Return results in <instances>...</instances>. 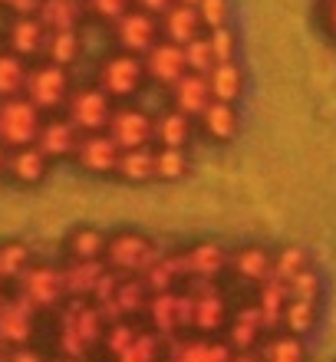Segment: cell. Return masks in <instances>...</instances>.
<instances>
[{
    "instance_id": "35",
    "label": "cell",
    "mask_w": 336,
    "mask_h": 362,
    "mask_svg": "<svg viewBox=\"0 0 336 362\" xmlns=\"http://www.w3.org/2000/svg\"><path fill=\"white\" fill-rule=\"evenodd\" d=\"M83 53V37L79 30H53L47 33V47H43V59L53 63V66L69 69Z\"/></svg>"
},
{
    "instance_id": "47",
    "label": "cell",
    "mask_w": 336,
    "mask_h": 362,
    "mask_svg": "<svg viewBox=\"0 0 336 362\" xmlns=\"http://www.w3.org/2000/svg\"><path fill=\"white\" fill-rule=\"evenodd\" d=\"M83 4H86V10L93 17L106 20V23H115L125 10H132V0H83Z\"/></svg>"
},
{
    "instance_id": "36",
    "label": "cell",
    "mask_w": 336,
    "mask_h": 362,
    "mask_svg": "<svg viewBox=\"0 0 336 362\" xmlns=\"http://www.w3.org/2000/svg\"><path fill=\"white\" fill-rule=\"evenodd\" d=\"M320 323V300H287V310H284V323L280 329L290 336H300L307 339Z\"/></svg>"
},
{
    "instance_id": "54",
    "label": "cell",
    "mask_w": 336,
    "mask_h": 362,
    "mask_svg": "<svg viewBox=\"0 0 336 362\" xmlns=\"http://www.w3.org/2000/svg\"><path fill=\"white\" fill-rule=\"evenodd\" d=\"M50 362H83V359H73V356H59V353H53V356H50Z\"/></svg>"
},
{
    "instance_id": "30",
    "label": "cell",
    "mask_w": 336,
    "mask_h": 362,
    "mask_svg": "<svg viewBox=\"0 0 336 362\" xmlns=\"http://www.w3.org/2000/svg\"><path fill=\"white\" fill-rule=\"evenodd\" d=\"M63 284H66V296L69 300H93L99 280L106 274V260H93V264H73V260H63Z\"/></svg>"
},
{
    "instance_id": "33",
    "label": "cell",
    "mask_w": 336,
    "mask_h": 362,
    "mask_svg": "<svg viewBox=\"0 0 336 362\" xmlns=\"http://www.w3.org/2000/svg\"><path fill=\"white\" fill-rule=\"evenodd\" d=\"M257 356H260V362H307L310 353H307V339L280 329V333L264 336Z\"/></svg>"
},
{
    "instance_id": "17",
    "label": "cell",
    "mask_w": 336,
    "mask_h": 362,
    "mask_svg": "<svg viewBox=\"0 0 336 362\" xmlns=\"http://www.w3.org/2000/svg\"><path fill=\"white\" fill-rule=\"evenodd\" d=\"M182 254H185V267H188V280H221V276H228L231 250L224 244H218V240L188 244V247H182Z\"/></svg>"
},
{
    "instance_id": "34",
    "label": "cell",
    "mask_w": 336,
    "mask_h": 362,
    "mask_svg": "<svg viewBox=\"0 0 336 362\" xmlns=\"http://www.w3.org/2000/svg\"><path fill=\"white\" fill-rule=\"evenodd\" d=\"M83 13H86L83 0H43L37 17L47 27V33H53V30H76Z\"/></svg>"
},
{
    "instance_id": "23",
    "label": "cell",
    "mask_w": 336,
    "mask_h": 362,
    "mask_svg": "<svg viewBox=\"0 0 336 362\" xmlns=\"http://www.w3.org/2000/svg\"><path fill=\"white\" fill-rule=\"evenodd\" d=\"M106 244H109V234L103 228L79 224V228H69V234L63 238V257L73 260V264L106 260Z\"/></svg>"
},
{
    "instance_id": "3",
    "label": "cell",
    "mask_w": 336,
    "mask_h": 362,
    "mask_svg": "<svg viewBox=\"0 0 336 362\" xmlns=\"http://www.w3.org/2000/svg\"><path fill=\"white\" fill-rule=\"evenodd\" d=\"M145 83H149V76H145L142 57H132V53L115 49V53H109V57L99 59L96 86L103 89V93H106L115 105H119V103H132L135 95L142 93Z\"/></svg>"
},
{
    "instance_id": "11",
    "label": "cell",
    "mask_w": 336,
    "mask_h": 362,
    "mask_svg": "<svg viewBox=\"0 0 336 362\" xmlns=\"http://www.w3.org/2000/svg\"><path fill=\"white\" fill-rule=\"evenodd\" d=\"M106 135L122 152L155 145V115L145 112L142 105H135V103H119L106 125Z\"/></svg>"
},
{
    "instance_id": "37",
    "label": "cell",
    "mask_w": 336,
    "mask_h": 362,
    "mask_svg": "<svg viewBox=\"0 0 336 362\" xmlns=\"http://www.w3.org/2000/svg\"><path fill=\"white\" fill-rule=\"evenodd\" d=\"M33 247L23 240H0V280L13 286L23 276V270L33 264Z\"/></svg>"
},
{
    "instance_id": "24",
    "label": "cell",
    "mask_w": 336,
    "mask_h": 362,
    "mask_svg": "<svg viewBox=\"0 0 336 362\" xmlns=\"http://www.w3.org/2000/svg\"><path fill=\"white\" fill-rule=\"evenodd\" d=\"M43 47H47V27L40 23V17H13L7 27V47L13 57L20 59H37L43 57Z\"/></svg>"
},
{
    "instance_id": "51",
    "label": "cell",
    "mask_w": 336,
    "mask_h": 362,
    "mask_svg": "<svg viewBox=\"0 0 336 362\" xmlns=\"http://www.w3.org/2000/svg\"><path fill=\"white\" fill-rule=\"evenodd\" d=\"M320 17H323V27L330 30V37H336V0H323L320 4Z\"/></svg>"
},
{
    "instance_id": "41",
    "label": "cell",
    "mask_w": 336,
    "mask_h": 362,
    "mask_svg": "<svg viewBox=\"0 0 336 362\" xmlns=\"http://www.w3.org/2000/svg\"><path fill=\"white\" fill-rule=\"evenodd\" d=\"M307 267H313V264H310V254H307V250L297 247V244H287V247L274 250V267H270V276L287 284V280H294L300 270H307Z\"/></svg>"
},
{
    "instance_id": "44",
    "label": "cell",
    "mask_w": 336,
    "mask_h": 362,
    "mask_svg": "<svg viewBox=\"0 0 336 362\" xmlns=\"http://www.w3.org/2000/svg\"><path fill=\"white\" fill-rule=\"evenodd\" d=\"M287 293L290 300H320L323 296V276L317 267L300 270L294 280H287Z\"/></svg>"
},
{
    "instance_id": "40",
    "label": "cell",
    "mask_w": 336,
    "mask_h": 362,
    "mask_svg": "<svg viewBox=\"0 0 336 362\" xmlns=\"http://www.w3.org/2000/svg\"><path fill=\"white\" fill-rule=\"evenodd\" d=\"M192 172L188 148H158L155 145V181H182Z\"/></svg>"
},
{
    "instance_id": "27",
    "label": "cell",
    "mask_w": 336,
    "mask_h": 362,
    "mask_svg": "<svg viewBox=\"0 0 336 362\" xmlns=\"http://www.w3.org/2000/svg\"><path fill=\"white\" fill-rule=\"evenodd\" d=\"M254 306L260 310V320H264V329H267V336L270 333H280V323H284V310H287V300H290V293H287V284L284 280H264V284L254 290Z\"/></svg>"
},
{
    "instance_id": "5",
    "label": "cell",
    "mask_w": 336,
    "mask_h": 362,
    "mask_svg": "<svg viewBox=\"0 0 336 362\" xmlns=\"http://www.w3.org/2000/svg\"><path fill=\"white\" fill-rule=\"evenodd\" d=\"M162 250L165 247H158L142 230H112L106 244V267L122 276H142Z\"/></svg>"
},
{
    "instance_id": "15",
    "label": "cell",
    "mask_w": 336,
    "mask_h": 362,
    "mask_svg": "<svg viewBox=\"0 0 336 362\" xmlns=\"http://www.w3.org/2000/svg\"><path fill=\"white\" fill-rule=\"evenodd\" d=\"M234 353L221 336H198L185 333L168 339L165 346V362H231Z\"/></svg>"
},
{
    "instance_id": "12",
    "label": "cell",
    "mask_w": 336,
    "mask_h": 362,
    "mask_svg": "<svg viewBox=\"0 0 336 362\" xmlns=\"http://www.w3.org/2000/svg\"><path fill=\"white\" fill-rule=\"evenodd\" d=\"M112 33H115L119 49H122V53H132V57H145V53L162 40L158 17H152V13H145V10H139V7L125 10L122 17L112 23Z\"/></svg>"
},
{
    "instance_id": "4",
    "label": "cell",
    "mask_w": 336,
    "mask_h": 362,
    "mask_svg": "<svg viewBox=\"0 0 336 362\" xmlns=\"http://www.w3.org/2000/svg\"><path fill=\"white\" fill-rule=\"evenodd\" d=\"M10 290L23 296L30 306H37L43 316H53L69 300L66 284H63V267L59 264H43V260H33Z\"/></svg>"
},
{
    "instance_id": "42",
    "label": "cell",
    "mask_w": 336,
    "mask_h": 362,
    "mask_svg": "<svg viewBox=\"0 0 336 362\" xmlns=\"http://www.w3.org/2000/svg\"><path fill=\"white\" fill-rule=\"evenodd\" d=\"M139 333H142V323H139V320H112V323H106L103 353H106L109 359H115L122 349H129V346H132V339Z\"/></svg>"
},
{
    "instance_id": "26",
    "label": "cell",
    "mask_w": 336,
    "mask_h": 362,
    "mask_svg": "<svg viewBox=\"0 0 336 362\" xmlns=\"http://www.w3.org/2000/svg\"><path fill=\"white\" fill-rule=\"evenodd\" d=\"M168 99H172V109H178L188 119H198L204 112V105L212 103V89H208V79L198 76V73H185L172 89H168Z\"/></svg>"
},
{
    "instance_id": "31",
    "label": "cell",
    "mask_w": 336,
    "mask_h": 362,
    "mask_svg": "<svg viewBox=\"0 0 336 362\" xmlns=\"http://www.w3.org/2000/svg\"><path fill=\"white\" fill-rule=\"evenodd\" d=\"M204 79H208L212 99H218V103L238 105V99L244 95V69H241L238 59H228V63H214L212 73H208Z\"/></svg>"
},
{
    "instance_id": "50",
    "label": "cell",
    "mask_w": 336,
    "mask_h": 362,
    "mask_svg": "<svg viewBox=\"0 0 336 362\" xmlns=\"http://www.w3.org/2000/svg\"><path fill=\"white\" fill-rule=\"evenodd\" d=\"M7 7L13 10V17H37L43 0H7Z\"/></svg>"
},
{
    "instance_id": "55",
    "label": "cell",
    "mask_w": 336,
    "mask_h": 362,
    "mask_svg": "<svg viewBox=\"0 0 336 362\" xmlns=\"http://www.w3.org/2000/svg\"><path fill=\"white\" fill-rule=\"evenodd\" d=\"M7 359H10V346L0 343V362H7Z\"/></svg>"
},
{
    "instance_id": "22",
    "label": "cell",
    "mask_w": 336,
    "mask_h": 362,
    "mask_svg": "<svg viewBox=\"0 0 336 362\" xmlns=\"http://www.w3.org/2000/svg\"><path fill=\"white\" fill-rule=\"evenodd\" d=\"M50 168H53V162L40 152L37 145H23V148H13V152H10L7 181H13L20 188H37V185L47 181Z\"/></svg>"
},
{
    "instance_id": "38",
    "label": "cell",
    "mask_w": 336,
    "mask_h": 362,
    "mask_svg": "<svg viewBox=\"0 0 336 362\" xmlns=\"http://www.w3.org/2000/svg\"><path fill=\"white\" fill-rule=\"evenodd\" d=\"M165 346H168V339H162L149 326H142V333L132 339V346L122 349L112 362H165Z\"/></svg>"
},
{
    "instance_id": "14",
    "label": "cell",
    "mask_w": 336,
    "mask_h": 362,
    "mask_svg": "<svg viewBox=\"0 0 336 362\" xmlns=\"http://www.w3.org/2000/svg\"><path fill=\"white\" fill-rule=\"evenodd\" d=\"M264 320H260V310L254 306V300L248 303H238L234 313H231L228 326H224L221 339L231 346V353H257L260 343H264Z\"/></svg>"
},
{
    "instance_id": "56",
    "label": "cell",
    "mask_w": 336,
    "mask_h": 362,
    "mask_svg": "<svg viewBox=\"0 0 336 362\" xmlns=\"http://www.w3.org/2000/svg\"><path fill=\"white\" fill-rule=\"evenodd\" d=\"M7 290H10V286L4 284V280H0V300H4V296H7Z\"/></svg>"
},
{
    "instance_id": "28",
    "label": "cell",
    "mask_w": 336,
    "mask_h": 362,
    "mask_svg": "<svg viewBox=\"0 0 336 362\" xmlns=\"http://www.w3.org/2000/svg\"><path fill=\"white\" fill-rule=\"evenodd\" d=\"M195 132H198L195 119L182 115L178 109H172V105H168L165 112L155 115V145H158V148H188Z\"/></svg>"
},
{
    "instance_id": "6",
    "label": "cell",
    "mask_w": 336,
    "mask_h": 362,
    "mask_svg": "<svg viewBox=\"0 0 336 362\" xmlns=\"http://www.w3.org/2000/svg\"><path fill=\"white\" fill-rule=\"evenodd\" d=\"M69 93H73V79H69V69L53 66V63H33L27 73V83H23V95L37 105L43 115H59L63 105H66Z\"/></svg>"
},
{
    "instance_id": "9",
    "label": "cell",
    "mask_w": 336,
    "mask_h": 362,
    "mask_svg": "<svg viewBox=\"0 0 336 362\" xmlns=\"http://www.w3.org/2000/svg\"><path fill=\"white\" fill-rule=\"evenodd\" d=\"M43 119H47V115L40 112L27 95L0 99V145H4L7 152L23 148V145H37Z\"/></svg>"
},
{
    "instance_id": "32",
    "label": "cell",
    "mask_w": 336,
    "mask_h": 362,
    "mask_svg": "<svg viewBox=\"0 0 336 362\" xmlns=\"http://www.w3.org/2000/svg\"><path fill=\"white\" fill-rule=\"evenodd\" d=\"M115 178L125 181V185H152L155 181V145L129 148V152L119 155Z\"/></svg>"
},
{
    "instance_id": "7",
    "label": "cell",
    "mask_w": 336,
    "mask_h": 362,
    "mask_svg": "<svg viewBox=\"0 0 336 362\" xmlns=\"http://www.w3.org/2000/svg\"><path fill=\"white\" fill-rule=\"evenodd\" d=\"M145 326L158 333L162 339L192 333V293L188 290H168V293H152L145 306Z\"/></svg>"
},
{
    "instance_id": "52",
    "label": "cell",
    "mask_w": 336,
    "mask_h": 362,
    "mask_svg": "<svg viewBox=\"0 0 336 362\" xmlns=\"http://www.w3.org/2000/svg\"><path fill=\"white\" fill-rule=\"evenodd\" d=\"M7 162H10V152L0 145V181H7Z\"/></svg>"
},
{
    "instance_id": "45",
    "label": "cell",
    "mask_w": 336,
    "mask_h": 362,
    "mask_svg": "<svg viewBox=\"0 0 336 362\" xmlns=\"http://www.w3.org/2000/svg\"><path fill=\"white\" fill-rule=\"evenodd\" d=\"M208 43H212L214 63H228V59H238V33H234L231 27L208 30Z\"/></svg>"
},
{
    "instance_id": "53",
    "label": "cell",
    "mask_w": 336,
    "mask_h": 362,
    "mask_svg": "<svg viewBox=\"0 0 336 362\" xmlns=\"http://www.w3.org/2000/svg\"><path fill=\"white\" fill-rule=\"evenodd\" d=\"M231 362H260V356L257 353H234Z\"/></svg>"
},
{
    "instance_id": "58",
    "label": "cell",
    "mask_w": 336,
    "mask_h": 362,
    "mask_svg": "<svg viewBox=\"0 0 336 362\" xmlns=\"http://www.w3.org/2000/svg\"><path fill=\"white\" fill-rule=\"evenodd\" d=\"M0 4H4V7H7V0H0Z\"/></svg>"
},
{
    "instance_id": "2",
    "label": "cell",
    "mask_w": 336,
    "mask_h": 362,
    "mask_svg": "<svg viewBox=\"0 0 336 362\" xmlns=\"http://www.w3.org/2000/svg\"><path fill=\"white\" fill-rule=\"evenodd\" d=\"M185 290L192 293V333L221 336L234 313V296L228 280H188Z\"/></svg>"
},
{
    "instance_id": "16",
    "label": "cell",
    "mask_w": 336,
    "mask_h": 362,
    "mask_svg": "<svg viewBox=\"0 0 336 362\" xmlns=\"http://www.w3.org/2000/svg\"><path fill=\"white\" fill-rule=\"evenodd\" d=\"M149 296L152 293H149L142 276H122L119 286L112 290V296L99 306V313H103L106 323H112V320H139L145 313V306H149Z\"/></svg>"
},
{
    "instance_id": "25",
    "label": "cell",
    "mask_w": 336,
    "mask_h": 362,
    "mask_svg": "<svg viewBox=\"0 0 336 362\" xmlns=\"http://www.w3.org/2000/svg\"><path fill=\"white\" fill-rule=\"evenodd\" d=\"M149 293H168V290H182L188 280V267H185V254L182 247L175 250H162L158 260L142 274Z\"/></svg>"
},
{
    "instance_id": "49",
    "label": "cell",
    "mask_w": 336,
    "mask_h": 362,
    "mask_svg": "<svg viewBox=\"0 0 336 362\" xmlns=\"http://www.w3.org/2000/svg\"><path fill=\"white\" fill-rule=\"evenodd\" d=\"M132 7H139V10H145V13H152V17L162 20L165 13L175 7V0H132Z\"/></svg>"
},
{
    "instance_id": "48",
    "label": "cell",
    "mask_w": 336,
    "mask_h": 362,
    "mask_svg": "<svg viewBox=\"0 0 336 362\" xmlns=\"http://www.w3.org/2000/svg\"><path fill=\"white\" fill-rule=\"evenodd\" d=\"M7 362H50V356L33 343V346H17V349H10Z\"/></svg>"
},
{
    "instance_id": "57",
    "label": "cell",
    "mask_w": 336,
    "mask_h": 362,
    "mask_svg": "<svg viewBox=\"0 0 336 362\" xmlns=\"http://www.w3.org/2000/svg\"><path fill=\"white\" fill-rule=\"evenodd\" d=\"M175 4H188V7H198V0H175Z\"/></svg>"
},
{
    "instance_id": "39",
    "label": "cell",
    "mask_w": 336,
    "mask_h": 362,
    "mask_svg": "<svg viewBox=\"0 0 336 362\" xmlns=\"http://www.w3.org/2000/svg\"><path fill=\"white\" fill-rule=\"evenodd\" d=\"M30 63L13 57L10 49H0V99L10 95H23V83H27Z\"/></svg>"
},
{
    "instance_id": "8",
    "label": "cell",
    "mask_w": 336,
    "mask_h": 362,
    "mask_svg": "<svg viewBox=\"0 0 336 362\" xmlns=\"http://www.w3.org/2000/svg\"><path fill=\"white\" fill-rule=\"evenodd\" d=\"M112 112H115V103L93 83V86H73V93H69V99L59 115H63L79 135H93V132H106Z\"/></svg>"
},
{
    "instance_id": "13",
    "label": "cell",
    "mask_w": 336,
    "mask_h": 362,
    "mask_svg": "<svg viewBox=\"0 0 336 362\" xmlns=\"http://www.w3.org/2000/svg\"><path fill=\"white\" fill-rule=\"evenodd\" d=\"M119 155H122V148H119L106 132H93V135H79L73 162H76V168H83L86 175H96V178H115Z\"/></svg>"
},
{
    "instance_id": "20",
    "label": "cell",
    "mask_w": 336,
    "mask_h": 362,
    "mask_svg": "<svg viewBox=\"0 0 336 362\" xmlns=\"http://www.w3.org/2000/svg\"><path fill=\"white\" fill-rule=\"evenodd\" d=\"M195 125H198V132H202L208 142L228 145V142H234L241 132V112H238V105L212 99V103L204 105V112L195 119Z\"/></svg>"
},
{
    "instance_id": "18",
    "label": "cell",
    "mask_w": 336,
    "mask_h": 362,
    "mask_svg": "<svg viewBox=\"0 0 336 362\" xmlns=\"http://www.w3.org/2000/svg\"><path fill=\"white\" fill-rule=\"evenodd\" d=\"M270 267H274V250L260 247V244H244V247L231 250L228 260V276H234L238 284L257 290L264 280H270Z\"/></svg>"
},
{
    "instance_id": "43",
    "label": "cell",
    "mask_w": 336,
    "mask_h": 362,
    "mask_svg": "<svg viewBox=\"0 0 336 362\" xmlns=\"http://www.w3.org/2000/svg\"><path fill=\"white\" fill-rule=\"evenodd\" d=\"M185 66H188V73H198V76L212 73L214 53H212V43H208V33H202L192 43H185Z\"/></svg>"
},
{
    "instance_id": "46",
    "label": "cell",
    "mask_w": 336,
    "mask_h": 362,
    "mask_svg": "<svg viewBox=\"0 0 336 362\" xmlns=\"http://www.w3.org/2000/svg\"><path fill=\"white\" fill-rule=\"evenodd\" d=\"M198 17H202L204 33L218 27H228V0H198Z\"/></svg>"
},
{
    "instance_id": "29",
    "label": "cell",
    "mask_w": 336,
    "mask_h": 362,
    "mask_svg": "<svg viewBox=\"0 0 336 362\" xmlns=\"http://www.w3.org/2000/svg\"><path fill=\"white\" fill-rule=\"evenodd\" d=\"M158 27H162V40H168V43H178V47L192 43V40H198L204 33L198 10L188 7V4H175V7L168 10L162 20H158Z\"/></svg>"
},
{
    "instance_id": "1",
    "label": "cell",
    "mask_w": 336,
    "mask_h": 362,
    "mask_svg": "<svg viewBox=\"0 0 336 362\" xmlns=\"http://www.w3.org/2000/svg\"><path fill=\"white\" fill-rule=\"evenodd\" d=\"M103 336L106 320L93 300H66L53 313V346L59 356L93 362L96 353H103Z\"/></svg>"
},
{
    "instance_id": "10",
    "label": "cell",
    "mask_w": 336,
    "mask_h": 362,
    "mask_svg": "<svg viewBox=\"0 0 336 362\" xmlns=\"http://www.w3.org/2000/svg\"><path fill=\"white\" fill-rule=\"evenodd\" d=\"M43 320H47V316L40 313L37 306H30L20 293L7 290V296L0 300V343H7L10 349L33 346Z\"/></svg>"
},
{
    "instance_id": "19",
    "label": "cell",
    "mask_w": 336,
    "mask_h": 362,
    "mask_svg": "<svg viewBox=\"0 0 336 362\" xmlns=\"http://www.w3.org/2000/svg\"><path fill=\"white\" fill-rule=\"evenodd\" d=\"M142 63H145V76L152 79L155 86H165V89H172L188 73V66H185V47L168 43V40H158L142 57Z\"/></svg>"
},
{
    "instance_id": "21",
    "label": "cell",
    "mask_w": 336,
    "mask_h": 362,
    "mask_svg": "<svg viewBox=\"0 0 336 362\" xmlns=\"http://www.w3.org/2000/svg\"><path fill=\"white\" fill-rule=\"evenodd\" d=\"M79 132L63 119V115H47L43 119V129L37 135V148L47 155L50 162H73V152H76Z\"/></svg>"
}]
</instances>
